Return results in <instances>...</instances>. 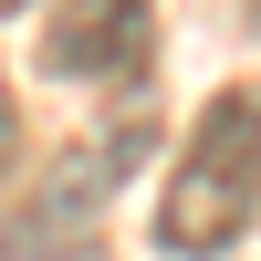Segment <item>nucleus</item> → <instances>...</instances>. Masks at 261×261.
<instances>
[{
    "label": "nucleus",
    "instance_id": "1",
    "mask_svg": "<svg viewBox=\"0 0 261 261\" xmlns=\"http://www.w3.org/2000/svg\"><path fill=\"white\" fill-rule=\"evenodd\" d=\"M261 209V94H209L188 125L178 167L157 188V251L167 261H220Z\"/></svg>",
    "mask_w": 261,
    "mask_h": 261
},
{
    "label": "nucleus",
    "instance_id": "2",
    "mask_svg": "<svg viewBox=\"0 0 261 261\" xmlns=\"http://www.w3.org/2000/svg\"><path fill=\"white\" fill-rule=\"evenodd\" d=\"M146 125H105V146H73V157H53V178H42L32 209H11V251H84V230L105 220V188L136 167Z\"/></svg>",
    "mask_w": 261,
    "mask_h": 261
},
{
    "label": "nucleus",
    "instance_id": "3",
    "mask_svg": "<svg viewBox=\"0 0 261 261\" xmlns=\"http://www.w3.org/2000/svg\"><path fill=\"white\" fill-rule=\"evenodd\" d=\"M146 42H157L146 0H63L53 32H42V73H63V84H125L146 63Z\"/></svg>",
    "mask_w": 261,
    "mask_h": 261
},
{
    "label": "nucleus",
    "instance_id": "4",
    "mask_svg": "<svg viewBox=\"0 0 261 261\" xmlns=\"http://www.w3.org/2000/svg\"><path fill=\"white\" fill-rule=\"evenodd\" d=\"M11 157H21V115H11V84H0V178H11Z\"/></svg>",
    "mask_w": 261,
    "mask_h": 261
},
{
    "label": "nucleus",
    "instance_id": "5",
    "mask_svg": "<svg viewBox=\"0 0 261 261\" xmlns=\"http://www.w3.org/2000/svg\"><path fill=\"white\" fill-rule=\"evenodd\" d=\"M251 32H261V0H251Z\"/></svg>",
    "mask_w": 261,
    "mask_h": 261
},
{
    "label": "nucleus",
    "instance_id": "6",
    "mask_svg": "<svg viewBox=\"0 0 261 261\" xmlns=\"http://www.w3.org/2000/svg\"><path fill=\"white\" fill-rule=\"evenodd\" d=\"M0 11H21V0H0Z\"/></svg>",
    "mask_w": 261,
    "mask_h": 261
}]
</instances>
